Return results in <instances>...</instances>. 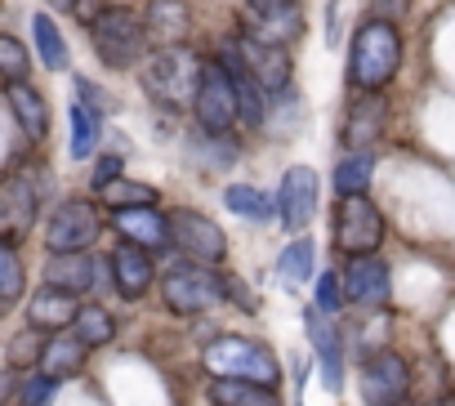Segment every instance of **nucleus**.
<instances>
[{
  "label": "nucleus",
  "instance_id": "f257e3e1",
  "mask_svg": "<svg viewBox=\"0 0 455 406\" xmlns=\"http://www.w3.org/2000/svg\"><path fill=\"white\" fill-rule=\"evenodd\" d=\"M402 68V36L388 19H371L357 28L348 50V85L362 94H379Z\"/></svg>",
  "mask_w": 455,
  "mask_h": 406
},
{
  "label": "nucleus",
  "instance_id": "f03ea898",
  "mask_svg": "<svg viewBox=\"0 0 455 406\" xmlns=\"http://www.w3.org/2000/svg\"><path fill=\"white\" fill-rule=\"evenodd\" d=\"M201 63L188 45H165L143 63V90L161 103V107H183L196 99V81H201Z\"/></svg>",
  "mask_w": 455,
  "mask_h": 406
},
{
  "label": "nucleus",
  "instance_id": "7ed1b4c3",
  "mask_svg": "<svg viewBox=\"0 0 455 406\" xmlns=\"http://www.w3.org/2000/svg\"><path fill=\"white\" fill-rule=\"evenodd\" d=\"M205 370L214 379H251V384H268V388L282 379L273 348H264L255 339H237V335H223L205 348Z\"/></svg>",
  "mask_w": 455,
  "mask_h": 406
},
{
  "label": "nucleus",
  "instance_id": "20e7f679",
  "mask_svg": "<svg viewBox=\"0 0 455 406\" xmlns=\"http://www.w3.org/2000/svg\"><path fill=\"white\" fill-rule=\"evenodd\" d=\"M90 36H94V54H99L108 68H116V72L134 68V63L143 59V45H148L143 19H139L134 10H125V5H108V10L90 23Z\"/></svg>",
  "mask_w": 455,
  "mask_h": 406
},
{
  "label": "nucleus",
  "instance_id": "39448f33",
  "mask_svg": "<svg viewBox=\"0 0 455 406\" xmlns=\"http://www.w3.org/2000/svg\"><path fill=\"white\" fill-rule=\"evenodd\" d=\"M192 112L201 121V130L210 134H228L233 121H242V103H237V81L219 59L201 63V81H196V99H192Z\"/></svg>",
  "mask_w": 455,
  "mask_h": 406
},
{
  "label": "nucleus",
  "instance_id": "423d86ee",
  "mask_svg": "<svg viewBox=\"0 0 455 406\" xmlns=\"http://www.w3.org/2000/svg\"><path fill=\"white\" fill-rule=\"evenodd\" d=\"M161 295H165V308L170 313L196 317V313H205V308H214L223 299V277H214L205 264H183V268H170L165 273Z\"/></svg>",
  "mask_w": 455,
  "mask_h": 406
},
{
  "label": "nucleus",
  "instance_id": "0eeeda50",
  "mask_svg": "<svg viewBox=\"0 0 455 406\" xmlns=\"http://www.w3.org/2000/svg\"><path fill=\"white\" fill-rule=\"evenodd\" d=\"M384 242V215L362 196H344L335 211V246L353 259V255H375Z\"/></svg>",
  "mask_w": 455,
  "mask_h": 406
},
{
  "label": "nucleus",
  "instance_id": "6e6552de",
  "mask_svg": "<svg viewBox=\"0 0 455 406\" xmlns=\"http://www.w3.org/2000/svg\"><path fill=\"white\" fill-rule=\"evenodd\" d=\"M36 211H41V183L32 170H14L0 179V237L5 242L28 237L36 224Z\"/></svg>",
  "mask_w": 455,
  "mask_h": 406
},
{
  "label": "nucleus",
  "instance_id": "1a4fd4ad",
  "mask_svg": "<svg viewBox=\"0 0 455 406\" xmlns=\"http://www.w3.org/2000/svg\"><path fill=\"white\" fill-rule=\"evenodd\" d=\"M99 233H103L99 206H94V201L72 196V201H63V206L54 211V219L45 224V246L59 251V255H68V251H85Z\"/></svg>",
  "mask_w": 455,
  "mask_h": 406
},
{
  "label": "nucleus",
  "instance_id": "9d476101",
  "mask_svg": "<svg viewBox=\"0 0 455 406\" xmlns=\"http://www.w3.org/2000/svg\"><path fill=\"white\" fill-rule=\"evenodd\" d=\"M170 242L192 259V264H223L228 255V237L219 233L214 219H205L201 211H174L170 215Z\"/></svg>",
  "mask_w": 455,
  "mask_h": 406
},
{
  "label": "nucleus",
  "instance_id": "9b49d317",
  "mask_svg": "<svg viewBox=\"0 0 455 406\" xmlns=\"http://www.w3.org/2000/svg\"><path fill=\"white\" fill-rule=\"evenodd\" d=\"M362 397L366 406H406L411 397V366L402 353H375L362 366Z\"/></svg>",
  "mask_w": 455,
  "mask_h": 406
},
{
  "label": "nucleus",
  "instance_id": "f8f14e48",
  "mask_svg": "<svg viewBox=\"0 0 455 406\" xmlns=\"http://www.w3.org/2000/svg\"><path fill=\"white\" fill-rule=\"evenodd\" d=\"M344 299L357 308H384L388 304V264L375 255H353L344 268Z\"/></svg>",
  "mask_w": 455,
  "mask_h": 406
},
{
  "label": "nucleus",
  "instance_id": "ddd939ff",
  "mask_svg": "<svg viewBox=\"0 0 455 406\" xmlns=\"http://www.w3.org/2000/svg\"><path fill=\"white\" fill-rule=\"evenodd\" d=\"M277 211H282V224L291 233H304L313 224V211H317V174L308 165L286 170L282 192H277Z\"/></svg>",
  "mask_w": 455,
  "mask_h": 406
},
{
  "label": "nucleus",
  "instance_id": "4468645a",
  "mask_svg": "<svg viewBox=\"0 0 455 406\" xmlns=\"http://www.w3.org/2000/svg\"><path fill=\"white\" fill-rule=\"evenodd\" d=\"M237 45H242V63H246V72H251V81L259 90L282 94L291 85V54H286V45H264L255 36H237Z\"/></svg>",
  "mask_w": 455,
  "mask_h": 406
},
{
  "label": "nucleus",
  "instance_id": "2eb2a0df",
  "mask_svg": "<svg viewBox=\"0 0 455 406\" xmlns=\"http://www.w3.org/2000/svg\"><path fill=\"white\" fill-rule=\"evenodd\" d=\"M112 228L130 246H143V251H161L170 242V219H161L156 206H125V211L112 215Z\"/></svg>",
  "mask_w": 455,
  "mask_h": 406
},
{
  "label": "nucleus",
  "instance_id": "dca6fc26",
  "mask_svg": "<svg viewBox=\"0 0 455 406\" xmlns=\"http://www.w3.org/2000/svg\"><path fill=\"white\" fill-rule=\"evenodd\" d=\"M384 121H388V103H384V94H362V99L348 107V121H344V147L366 152V147L379 139Z\"/></svg>",
  "mask_w": 455,
  "mask_h": 406
},
{
  "label": "nucleus",
  "instance_id": "f3484780",
  "mask_svg": "<svg viewBox=\"0 0 455 406\" xmlns=\"http://www.w3.org/2000/svg\"><path fill=\"white\" fill-rule=\"evenodd\" d=\"M143 28H148V41H152L156 50L183 45V36H188V28H192V14H188L183 0H152L148 14H143Z\"/></svg>",
  "mask_w": 455,
  "mask_h": 406
},
{
  "label": "nucleus",
  "instance_id": "a211bd4d",
  "mask_svg": "<svg viewBox=\"0 0 455 406\" xmlns=\"http://www.w3.org/2000/svg\"><path fill=\"white\" fill-rule=\"evenodd\" d=\"M308 339L317 348V362H322V384L331 393L344 388V348H339V330L331 322H322V308L308 313Z\"/></svg>",
  "mask_w": 455,
  "mask_h": 406
},
{
  "label": "nucleus",
  "instance_id": "6ab92c4d",
  "mask_svg": "<svg viewBox=\"0 0 455 406\" xmlns=\"http://www.w3.org/2000/svg\"><path fill=\"white\" fill-rule=\"evenodd\" d=\"M112 277H116V291L125 295V299H139L148 286H152V259H148V251L143 246H116L112 251Z\"/></svg>",
  "mask_w": 455,
  "mask_h": 406
},
{
  "label": "nucleus",
  "instance_id": "aec40b11",
  "mask_svg": "<svg viewBox=\"0 0 455 406\" xmlns=\"http://www.w3.org/2000/svg\"><path fill=\"white\" fill-rule=\"evenodd\" d=\"M5 99H10V107H14V116H19L23 134L41 143V139L50 134V107H45V99H41V94H36L28 81H10Z\"/></svg>",
  "mask_w": 455,
  "mask_h": 406
},
{
  "label": "nucleus",
  "instance_id": "412c9836",
  "mask_svg": "<svg viewBox=\"0 0 455 406\" xmlns=\"http://www.w3.org/2000/svg\"><path fill=\"white\" fill-rule=\"evenodd\" d=\"M72 317H76V304H72V295L59 291V286L36 291L32 304H28V322H32L36 330H63V326H72Z\"/></svg>",
  "mask_w": 455,
  "mask_h": 406
},
{
  "label": "nucleus",
  "instance_id": "4be33fe9",
  "mask_svg": "<svg viewBox=\"0 0 455 406\" xmlns=\"http://www.w3.org/2000/svg\"><path fill=\"white\" fill-rule=\"evenodd\" d=\"M85 366V344L72 335V330H54L41 348V370L54 375V379H68Z\"/></svg>",
  "mask_w": 455,
  "mask_h": 406
},
{
  "label": "nucleus",
  "instance_id": "5701e85b",
  "mask_svg": "<svg viewBox=\"0 0 455 406\" xmlns=\"http://www.w3.org/2000/svg\"><path fill=\"white\" fill-rule=\"evenodd\" d=\"M45 282L68 291V295H81L94 286V259L81 255V251H68V255H54L50 268H45Z\"/></svg>",
  "mask_w": 455,
  "mask_h": 406
},
{
  "label": "nucleus",
  "instance_id": "b1692460",
  "mask_svg": "<svg viewBox=\"0 0 455 406\" xmlns=\"http://www.w3.org/2000/svg\"><path fill=\"white\" fill-rule=\"evenodd\" d=\"M205 397L214 406H282L268 384H251V379H214Z\"/></svg>",
  "mask_w": 455,
  "mask_h": 406
},
{
  "label": "nucleus",
  "instance_id": "393cba45",
  "mask_svg": "<svg viewBox=\"0 0 455 406\" xmlns=\"http://www.w3.org/2000/svg\"><path fill=\"white\" fill-rule=\"evenodd\" d=\"M28 291V273H23V259L14 255V242L0 237V317L14 313V304L23 299Z\"/></svg>",
  "mask_w": 455,
  "mask_h": 406
},
{
  "label": "nucleus",
  "instance_id": "a878e982",
  "mask_svg": "<svg viewBox=\"0 0 455 406\" xmlns=\"http://www.w3.org/2000/svg\"><path fill=\"white\" fill-rule=\"evenodd\" d=\"M223 206L233 211V215H242V219H255V224H268L273 215H277V206H273V196H264L259 187H251V183H233L223 192Z\"/></svg>",
  "mask_w": 455,
  "mask_h": 406
},
{
  "label": "nucleus",
  "instance_id": "bb28decb",
  "mask_svg": "<svg viewBox=\"0 0 455 406\" xmlns=\"http://www.w3.org/2000/svg\"><path fill=\"white\" fill-rule=\"evenodd\" d=\"M371 174H375V156L371 152H348L335 165V192L339 196H362L366 183H371Z\"/></svg>",
  "mask_w": 455,
  "mask_h": 406
},
{
  "label": "nucleus",
  "instance_id": "cd10ccee",
  "mask_svg": "<svg viewBox=\"0 0 455 406\" xmlns=\"http://www.w3.org/2000/svg\"><path fill=\"white\" fill-rule=\"evenodd\" d=\"M72 335H76L85 348H99V344H108V339L116 335V322H112L108 308L85 304V308H76V317H72Z\"/></svg>",
  "mask_w": 455,
  "mask_h": 406
},
{
  "label": "nucleus",
  "instance_id": "c85d7f7f",
  "mask_svg": "<svg viewBox=\"0 0 455 406\" xmlns=\"http://www.w3.org/2000/svg\"><path fill=\"white\" fill-rule=\"evenodd\" d=\"M192 156L205 165V170H223V165H233L237 156H242V143L237 139H228V134H201L196 143H192Z\"/></svg>",
  "mask_w": 455,
  "mask_h": 406
},
{
  "label": "nucleus",
  "instance_id": "c756f323",
  "mask_svg": "<svg viewBox=\"0 0 455 406\" xmlns=\"http://www.w3.org/2000/svg\"><path fill=\"white\" fill-rule=\"evenodd\" d=\"M32 36H36V50H41V63L50 72H63L68 68V50H63V36L54 28L50 14H32Z\"/></svg>",
  "mask_w": 455,
  "mask_h": 406
},
{
  "label": "nucleus",
  "instance_id": "7c9ffc66",
  "mask_svg": "<svg viewBox=\"0 0 455 406\" xmlns=\"http://www.w3.org/2000/svg\"><path fill=\"white\" fill-rule=\"evenodd\" d=\"M68 116H72V156L76 161L94 156V147H99V112L85 107V103H72Z\"/></svg>",
  "mask_w": 455,
  "mask_h": 406
},
{
  "label": "nucleus",
  "instance_id": "2f4dec72",
  "mask_svg": "<svg viewBox=\"0 0 455 406\" xmlns=\"http://www.w3.org/2000/svg\"><path fill=\"white\" fill-rule=\"evenodd\" d=\"M277 273H282L286 286H304V282L313 277V242H308V237L291 242V246L282 251V259H277Z\"/></svg>",
  "mask_w": 455,
  "mask_h": 406
},
{
  "label": "nucleus",
  "instance_id": "473e14b6",
  "mask_svg": "<svg viewBox=\"0 0 455 406\" xmlns=\"http://www.w3.org/2000/svg\"><path fill=\"white\" fill-rule=\"evenodd\" d=\"M99 196H108L112 211H125V206H156V192L148 183H134V179H112Z\"/></svg>",
  "mask_w": 455,
  "mask_h": 406
},
{
  "label": "nucleus",
  "instance_id": "72a5a7b5",
  "mask_svg": "<svg viewBox=\"0 0 455 406\" xmlns=\"http://www.w3.org/2000/svg\"><path fill=\"white\" fill-rule=\"evenodd\" d=\"M237 81V103H242V121L251 125V130H259L264 121H268V103H264V90L251 81V72H242V76H233Z\"/></svg>",
  "mask_w": 455,
  "mask_h": 406
},
{
  "label": "nucleus",
  "instance_id": "f704fd0d",
  "mask_svg": "<svg viewBox=\"0 0 455 406\" xmlns=\"http://www.w3.org/2000/svg\"><path fill=\"white\" fill-rule=\"evenodd\" d=\"M28 72H32V54L23 50V41H14L10 32H0V76L23 81Z\"/></svg>",
  "mask_w": 455,
  "mask_h": 406
},
{
  "label": "nucleus",
  "instance_id": "c9c22d12",
  "mask_svg": "<svg viewBox=\"0 0 455 406\" xmlns=\"http://www.w3.org/2000/svg\"><path fill=\"white\" fill-rule=\"evenodd\" d=\"M54 388H59L54 375H45V370H41V375H28V379L19 384V402H23V406H50V402H54Z\"/></svg>",
  "mask_w": 455,
  "mask_h": 406
},
{
  "label": "nucleus",
  "instance_id": "e433bc0d",
  "mask_svg": "<svg viewBox=\"0 0 455 406\" xmlns=\"http://www.w3.org/2000/svg\"><path fill=\"white\" fill-rule=\"evenodd\" d=\"M41 335H45V330L28 326V330L10 344V362H14V366H32V362L41 357V348H45V339H41Z\"/></svg>",
  "mask_w": 455,
  "mask_h": 406
},
{
  "label": "nucleus",
  "instance_id": "4c0bfd02",
  "mask_svg": "<svg viewBox=\"0 0 455 406\" xmlns=\"http://www.w3.org/2000/svg\"><path fill=\"white\" fill-rule=\"evenodd\" d=\"M339 304H344L339 277H335V273H322V282H317V308H322V313H335Z\"/></svg>",
  "mask_w": 455,
  "mask_h": 406
},
{
  "label": "nucleus",
  "instance_id": "58836bf2",
  "mask_svg": "<svg viewBox=\"0 0 455 406\" xmlns=\"http://www.w3.org/2000/svg\"><path fill=\"white\" fill-rule=\"evenodd\" d=\"M76 94H81V103L85 107H94V112H112L116 103H112V94L108 90H99L94 81H85V76H76Z\"/></svg>",
  "mask_w": 455,
  "mask_h": 406
},
{
  "label": "nucleus",
  "instance_id": "ea45409f",
  "mask_svg": "<svg viewBox=\"0 0 455 406\" xmlns=\"http://www.w3.org/2000/svg\"><path fill=\"white\" fill-rule=\"evenodd\" d=\"M112 179H121V156H99V161H94V174H90V187L103 192Z\"/></svg>",
  "mask_w": 455,
  "mask_h": 406
},
{
  "label": "nucleus",
  "instance_id": "a19ab883",
  "mask_svg": "<svg viewBox=\"0 0 455 406\" xmlns=\"http://www.w3.org/2000/svg\"><path fill=\"white\" fill-rule=\"evenodd\" d=\"M246 10H251V19H273V14L295 10V0H246Z\"/></svg>",
  "mask_w": 455,
  "mask_h": 406
},
{
  "label": "nucleus",
  "instance_id": "79ce46f5",
  "mask_svg": "<svg viewBox=\"0 0 455 406\" xmlns=\"http://www.w3.org/2000/svg\"><path fill=\"white\" fill-rule=\"evenodd\" d=\"M103 10H108V0H76V5H72V14H76L81 23H94Z\"/></svg>",
  "mask_w": 455,
  "mask_h": 406
},
{
  "label": "nucleus",
  "instance_id": "37998d69",
  "mask_svg": "<svg viewBox=\"0 0 455 406\" xmlns=\"http://www.w3.org/2000/svg\"><path fill=\"white\" fill-rule=\"evenodd\" d=\"M375 5H379V19L393 23V19H402V14L411 10V0H375Z\"/></svg>",
  "mask_w": 455,
  "mask_h": 406
},
{
  "label": "nucleus",
  "instance_id": "c03bdc74",
  "mask_svg": "<svg viewBox=\"0 0 455 406\" xmlns=\"http://www.w3.org/2000/svg\"><path fill=\"white\" fill-rule=\"evenodd\" d=\"M223 295H233V299H237L242 308H255V299H251V295L242 291V282H237V277H228V282H223Z\"/></svg>",
  "mask_w": 455,
  "mask_h": 406
},
{
  "label": "nucleus",
  "instance_id": "a18cd8bd",
  "mask_svg": "<svg viewBox=\"0 0 455 406\" xmlns=\"http://www.w3.org/2000/svg\"><path fill=\"white\" fill-rule=\"evenodd\" d=\"M10 388H14V384H10V375H0V402L10 397Z\"/></svg>",
  "mask_w": 455,
  "mask_h": 406
},
{
  "label": "nucleus",
  "instance_id": "49530a36",
  "mask_svg": "<svg viewBox=\"0 0 455 406\" xmlns=\"http://www.w3.org/2000/svg\"><path fill=\"white\" fill-rule=\"evenodd\" d=\"M50 5H54V10H68V14H72V5H76V0H50Z\"/></svg>",
  "mask_w": 455,
  "mask_h": 406
},
{
  "label": "nucleus",
  "instance_id": "de8ad7c7",
  "mask_svg": "<svg viewBox=\"0 0 455 406\" xmlns=\"http://www.w3.org/2000/svg\"><path fill=\"white\" fill-rule=\"evenodd\" d=\"M428 406H455V397H437V402H428Z\"/></svg>",
  "mask_w": 455,
  "mask_h": 406
}]
</instances>
